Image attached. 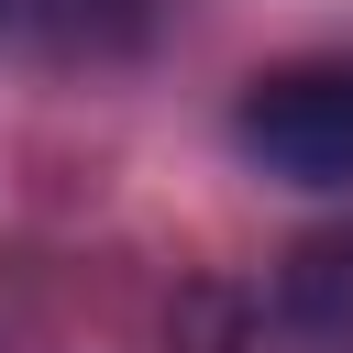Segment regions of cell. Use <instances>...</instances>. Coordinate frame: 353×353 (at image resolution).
<instances>
[{
  "label": "cell",
  "instance_id": "1",
  "mask_svg": "<svg viewBox=\"0 0 353 353\" xmlns=\"http://www.w3.org/2000/svg\"><path fill=\"white\" fill-rule=\"evenodd\" d=\"M243 154L287 188H353V66H287L243 99Z\"/></svg>",
  "mask_w": 353,
  "mask_h": 353
}]
</instances>
